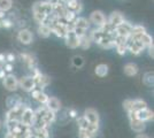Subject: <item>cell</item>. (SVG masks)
<instances>
[{
	"instance_id": "cell-8",
	"label": "cell",
	"mask_w": 154,
	"mask_h": 138,
	"mask_svg": "<svg viewBox=\"0 0 154 138\" xmlns=\"http://www.w3.org/2000/svg\"><path fill=\"white\" fill-rule=\"evenodd\" d=\"M17 39L23 45H30L33 40V36L29 29H21L17 33Z\"/></svg>"
},
{
	"instance_id": "cell-34",
	"label": "cell",
	"mask_w": 154,
	"mask_h": 138,
	"mask_svg": "<svg viewBox=\"0 0 154 138\" xmlns=\"http://www.w3.org/2000/svg\"><path fill=\"white\" fill-rule=\"evenodd\" d=\"M115 48H116V52L119 53L120 55H124L127 53V51H128L127 44H116Z\"/></svg>"
},
{
	"instance_id": "cell-30",
	"label": "cell",
	"mask_w": 154,
	"mask_h": 138,
	"mask_svg": "<svg viewBox=\"0 0 154 138\" xmlns=\"http://www.w3.org/2000/svg\"><path fill=\"white\" fill-rule=\"evenodd\" d=\"M48 98H50V97L46 94L45 92L43 91V90H40L35 100H37L39 104H42V105H45L46 103H47V100H48Z\"/></svg>"
},
{
	"instance_id": "cell-43",
	"label": "cell",
	"mask_w": 154,
	"mask_h": 138,
	"mask_svg": "<svg viewBox=\"0 0 154 138\" xmlns=\"http://www.w3.org/2000/svg\"><path fill=\"white\" fill-rule=\"evenodd\" d=\"M6 63V54L0 53V66H4Z\"/></svg>"
},
{
	"instance_id": "cell-46",
	"label": "cell",
	"mask_w": 154,
	"mask_h": 138,
	"mask_svg": "<svg viewBox=\"0 0 154 138\" xmlns=\"http://www.w3.org/2000/svg\"><path fill=\"white\" fill-rule=\"evenodd\" d=\"M5 75H6V72L4 70V67L0 66V78L2 79L4 77H5Z\"/></svg>"
},
{
	"instance_id": "cell-40",
	"label": "cell",
	"mask_w": 154,
	"mask_h": 138,
	"mask_svg": "<svg viewBox=\"0 0 154 138\" xmlns=\"http://www.w3.org/2000/svg\"><path fill=\"white\" fill-rule=\"evenodd\" d=\"M13 26V22L9 20V19H2L1 20V28H5V29H9Z\"/></svg>"
},
{
	"instance_id": "cell-15",
	"label": "cell",
	"mask_w": 154,
	"mask_h": 138,
	"mask_svg": "<svg viewBox=\"0 0 154 138\" xmlns=\"http://www.w3.org/2000/svg\"><path fill=\"white\" fill-rule=\"evenodd\" d=\"M33 79H35V83H36V87H37V89H40V90L45 89L46 86L51 83V78H50L48 76L44 75V74H40L38 77H36V78H33Z\"/></svg>"
},
{
	"instance_id": "cell-1",
	"label": "cell",
	"mask_w": 154,
	"mask_h": 138,
	"mask_svg": "<svg viewBox=\"0 0 154 138\" xmlns=\"http://www.w3.org/2000/svg\"><path fill=\"white\" fill-rule=\"evenodd\" d=\"M128 115H129V120H130V127H131V129H132L134 131L139 133V132H143L145 130V128H146L145 122H143L141 120L137 118L136 112H134V111L128 112Z\"/></svg>"
},
{
	"instance_id": "cell-25",
	"label": "cell",
	"mask_w": 154,
	"mask_h": 138,
	"mask_svg": "<svg viewBox=\"0 0 154 138\" xmlns=\"http://www.w3.org/2000/svg\"><path fill=\"white\" fill-rule=\"evenodd\" d=\"M146 107H147V104H146V101H144L143 99H135V100L132 101V111H134V112H138V111L144 109V108H146Z\"/></svg>"
},
{
	"instance_id": "cell-16",
	"label": "cell",
	"mask_w": 154,
	"mask_h": 138,
	"mask_svg": "<svg viewBox=\"0 0 154 138\" xmlns=\"http://www.w3.org/2000/svg\"><path fill=\"white\" fill-rule=\"evenodd\" d=\"M45 106L47 109L57 113L58 111H60V108H61V103H60V100H59L58 98H55V97H50L48 100H47V103L45 104Z\"/></svg>"
},
{
	"instance_id": "cell-18",
	"label": "cell",
	"mask_w": 154,
	"mask_h": 138,
	"mask_svg": "<svg viewBox=\"0 0 154 138\" xmlns=\"http://www.w3.org/2000/svg\"><path fill=\"white\" fill-rule=\"evenodd\" d=\"M72 26H78V28H83L85 30H88L90 28V21L85 17H82V16H77L75 21L72 22Z\"/></svg>"
},
{
	"instance_id": "cell-2",
	"label": "cell",
	"mask_w": 154,
	"mask_h": 138,
	"mask_svg": "<svg viewBox=\"0 0 154 138\" xmlns=\"http://www.w3.org/2000/svg\"><path fill=\"white\" fill-rule=\"evenodd\" d=\"M127 47H128V51H130L134 55H139L146 48V46L144 45L140 40L131 39L129 37L128 40H127Z\"/></svg>"
},
{
	"instance_id": "cell-17",
	"label": "cell",
	"mask_w": 154,
	"mask_h": 138,
	"mask_svg": "<svg viewBox=\"0 0 154 138\" xmlns=\"http://www.w3.org/2000/svg\"><path fill=\"white\" fill-rule=\"evenodd\" d=\"M97 44L103 47V48H112V47H115V43H114V39L112 38L110 33L106 37H103L101 39H99L97 41Z\"/></svg>"
},
{
	"instance_id": "cell-37",
	"label": "cell",
	"mask_w": 154,
	"mask_h": 138,
	"mask_svg": "<svg viewBox=\"0 0 154 138\" xmlns=\"http://www.w3.org/2000/svg\"><path fill=\"white\" fill-rule=\"evenodd\" d=\"M71 31L75 33L77 37H82L83 35L86 33V30H85V29H83V28H78V26H72Z\"/></svg>"
},
{
	"instance_id": "cell-33",
	"label": "cell",
	"mask_w": 154,
	"mask_h": 138,
	"mask_svg": "<svg viewBox=\"0 0 154 138\" xmlns=\"http://www.w3.org/2000/svg\"><path fill=\"white\" fill-rule=\"evenodd\" d=\"M72 65L75 67H77V68H81L84 65V59L81 55H75L72 58Z\"/></svg>"
},
{
	"instance_id": "cell-28",
	"label": "cell",
	"mask_w": 154,
	"mask_h": 138,
	"mask_svg": "<svg viewBox=\"0 0 154 138\" xmlns=\"http://www.w3.org/2000/svg\"><path fill=\"white\" fill-rule=\"evenodd\" d=\"M154 74L153 72H146L145 75H144V78H143V82H144V84L145 85H147V86H153L154 84Z\"/></svg>"
},
{
	"instance_id": "cell-52",
	"label": "cell",
	"mask_w": 154,
	"mask_h": 138,
	"mask_svg": "<svg viewBox=\"0 0 154 138\" xmlns=\"http://www.w3.org/2000/svg\"><path fill=\"white\" fill-rule=\"evenodd\" d=\"M0 28H1V20H0Z\"/></svg>"
},
{
	"instance_id": "cell-19",
	"label": "cell",
	"mask_w": 154,
	"mask_h": 138,
	"mask_svg": "<svg viewBox=\"0 0 154 138\" xmlns=\"http://www.w3.org/2000/svg\"><path fill=\"white\" fill-rule=\"evenodd\" d=\"M52 33L51 26L46 23H39L38 26V35L43 38H48L50 35Z\"/></svg>"
},
{
	"instance_id": "cell-31",
	"label": "cell",
	"mask_w": 154,
	"mask_h": 138,
	"mask_svg": "<svg viewBox=\"0 0 154 138\" xmlns=\"http://www.w3.org/2000/svg\"><path fill=\"white\" fill-rule=\"evenodd\" d=\"M20 123V120H6V127L8 132H12L15 129V127Z\"/></svg>"
},
{
	"instance_id": "cell-24",
	"label": "cell",
	"mask_w": 154,
	"mask_h": 138,
	"mask_svg": "<svg viewBox=\"0 0 154 138\" xmlns=\"http://www.w3.org/2000/svg\"><path fill=\"white\" fill-rule=\"evenodd\" d=\"M92 44V39H91L90 35L88 36V33H85L83 35L82 37H79V47H82L84 50H86V48H89Z\"/></svg>"
},
{
	"instance_id": "cell-12",
	"label": "cell",
	"mask_w": 154,
	"mask_h": 138,
	"mask_svg": "<svg viewBox=\"0 0 154 138\" xmlns=\"http://www.w3.org/2000/svg\"><path fill=\"white\" fill-rule=\"evenodd\" d=\"M136 116L137 118L141 120L143 122H147V121H152L154 118V113L153 111H151L149 108H144V109H140L138 112H136Z\"/></svg>"
},
{
	"instance_id": "cell-14",
	"label": "cell",
	"mask_w": 154,
	"mask_h": 138,
	"mask_svg": "<svg viewBox=\"0 0 154 138\" xmlns=\"http://www.w3.org/2000/svg\"><path fill=\"white\" fill-rule=\"evenodd\" d=\"M84 118H86L90 123H97V124H99V114L97 112L96 109H93V108H88V109H85V112H84Z\"/></svg>"
},
{
	"instance_id": "cell-9",
	"label": "cell",
	"mask_w": 154,
	"mask_h": 138,
	"mask_svg": "<svg viewBox=\"0 0 154 138\" xmlns=\"http://www.w3.org/2000/svg\"><path fill=\"white\" fill-rule=\"evenodd\" d=\"M64 41L66 45L69 48H77L79 47V37H77L72 31H68V33L64 37Z\"/></svg>"
},
{
	"instance_id": "cell-23",
	"label": "cell",
	"mask_w": 154,
	"mask_h": 138,
	"mask_svg": "<svg viewBox=\"0 0 154 138\" xmlns=\"http://www.w3.org/2000/svg\"><path fill=\"white\" fill-rule=\"evenodd\" d=\"M55 118H57L55 112H52V111H50V109H47V111H46V113L44 114V116H43V118H42V120H43V121L45 122L46 124L50 127V125H51L52 123L55 121Z\"/></svg>"
},
{
	"instance_id": "cell-20",
	"label": "cell",
	"mask_w": 154,
	"mask_h": 138,
	"mask_svg": "<svg viewBox=\"0 0 154 138\" xmlns=\"http://www.w3.org/2000/svg\"><path fill=\"white\" fill-rule=\"evenodd\" d=\"M23 100L20 97L19 94H14V96H9L8 98L6 99V105L8 108H13L15 106L20 105Z\"/></svg>"
},
{
	"instance_id": "cell-3",
	"label": "cell",
	"mask_w": 154,
	"mask_h": 138,
	"mask_svg": "<svg viewBox=\"0 0 154 138\" xmlns=\"http://www.w3.org/2000/svg\"><path fill=\"white\" fill-rule=\"evenodd\" d=\"M2 84L8 91H15L19 87V79L16 78L15 75L9 72V74L5 75V77L2 78Z\"/></svg>"
},
{
	"instance_id": "cell-5",
	"label": "cell",
	"mask_w": 154,
	"mask_h": 138,
	"mask_svg": "<svg viewBox=\"0 0 154 138\" xmlns=\"http://www.w3.org/2000/svg\"><path fill=\"white\" fill-rule=\"evenodd\" d=\"M131 29H132V24L128 22V21H123L122 23H120L117 26L114 28V31L117 36H122V37H129L130 32H131Z\"/></svg>"
},
{
	"instance_id": "cell-27",
	"label": "cell",
	"mask_w": 154,
	"mask_h": 138,
	"mask_svg": "<svg viewBox=\"0 0 154 138\" xmlns=\"http://www.w3.org/2000/svg\"><path fill=\"white\" fill-rule=\"evenodd\" d=\"M13 7V0H0V12L6 13Z\"/></svg>"
},
{
	"instance_id": "cell-32",
	"label": "cell",
	"mask_w": 154,
	"mask_h": 138,
	"mask_svg": "<svg viewBox=\"0 0 154 138\" xmlns=\"http://www.w3.org/2000/svg\"><path fill=\"white\" fill-rule=\"evenodd\" d=\"M77 124L79 127V129H86L88 125L90 124V122L84 118V116H79V118H77Z\"/></svg>"
},
{
	"instance_id": "cell-45",
	"label": "cell",
	"mask_w": 154,
	"mask_h": 138,
	"mask_svg": "<svg viewBox=\"0 0 154 138\" xmlns=\"http://www.w3.org/2000/svg\"><path fill=\"white\" fill-rule=\"evenodd\" d=\"M69 116L71 118H75L77 116V112L76 109H69Z\"/></svg>"
},
{
	"instance_id": "cell-50",
	"label": "cell",
	"mask_w": 154,
	"mask_h": 138,
	"mask_svg": "<svg viewBox=\"0 0 154 138\" xmlns=\"http://www.w3.org/2000/svg\"><path fill=\"white\" fill-rule=\"evenodd\" d=\"M67 1H68V0H60V2H63V4H66Z\"/></svg>"
},
{
	"instance_id": "cell-41",
	"label": "cell",
	"mask_w": 154,
	"mask_h": 138,
	"mask_svg": "<svg viewBox=\"0 0 154 138\" xmlns=\"http://www.w3.org/2000/svg\"><path fill=\"white\" fill-rule=\"evenodd\" d=\"M2 67H4V70L6 72H8V74L12 72V70H13V65H12L11 62H6Z\"/></svg>"
},
{
	"instance_id": "cell-35",
	"label": "cell",
	"mask_w": 154,
	"mask_h": 138,
	"mask_svg": "<svg viewBox=\"0 0 154 138\" xmlns=\"http://www.w3.org/2000/svg\"><path fill=\"white\" fill-rule=\"evenodd\" d=\"M76 17H77V15L74 13V12H71V11H68V12L66 13V15L63 16V19L67 21L68 23H72V22L75 21V19H76Z\"/></svg>"
},
{
	"instance_id": "cell-29",
	"label": "cell",
	"mask_w": 154,
	"mask_h": 138,
	"mask_svg": "<svg viewBox=\"0 0 154 138\" xmlns=\"http://www.w3.org/2000/svg\"><path fill=\"white\" fill-rule=\"evenodd\" d=\"M137 40H140L141 43L146 46V47H147L148 45H151V44H153V38H152L147 32L143 33L140 37H139V39H137Z\"/></svg>"
},
{
	"instance_id": "cell-10",
	"label": "cell",
	"mask_w": 154,
	"mask_h": 138,
	"mask_svg": "<svg viewBox=\"0 0 154 138\" xmlns=\"http://www.w3.org/2000/svg\"><path fill=\"white\" fill-rule=\"evenodd\" d=\"M124 20L125 19H124V16L122 15V13H120V12H113V13L109 15L108 19H107V23L114 29L120 23H122Z\"/></svg>"
},
{
	"instance_id": "cell-36",
	"label": "cell",
	"mask_w": 154,
	"mask_h": 138,
	"mask_svg": "<svg viewBox=\"0 0 154 138\" xmlns=\"http://www.w3.org/2000/svg\"><path fill=\"white\" fill-rule=\"evenodd\" d=\"M79 138H93L94 137V135L93 133H91L89 130H86V129H79Z\"/></svg>"
},
{
	"instance_id": "cell-11",
	"label": "cell",
	"mask_w": 154,
	"mask_h": 138,
	"mask_svg": "<svg viewBox=\"0 0 154 138\" xmlns=\"http://www.w3.org/2000/svg\"><path fill=\"white\" fill-rule=\"evenodd\" d=\"M20 58H21V60L26 63V67H28L30 70L37 67V59H36L32 54H30V53H21V54H20Z\"/></svg>"
},
{
	"instance_id": "cell-48",
	"label": "cell",
	"mask_w": 154,
	"mask_h": 138,
	"mask_svg": "<svg viewBox=\"0 0 154 138\" xmlns=\"http://www.w3.org/2000/svg\"><path fill=\"white\" fill-rule=\"evenodd\" d=\"M26 138H38V137H37V136H36L33 132H31V133H29V135H28Z\"/></svg>"
},
{
	"instance_id": "cell-38",
	"label": "cell",
	"mask_w": 154,
	"mask_h": 138,
	"mask_svg": "<svg viewBox=\"0 0 154 138\" xmlns=\"http://www.w3.org/2000/svg\"><path fill=\"white\" fill-rule=\"evenodd\" d=\"M86 130H89L91 133H93V135L96 136L98 130H99V124H97V123H90V124L88 125Z\"/></svg>"
},
{
	"instance_id": "cell-39",
	"label": "cell",
	"mask_w": 154,
	"mask_h": 138,
	"mask_svg": "<svg viewBox=\"0 0 154 138\" xmlns=\"http://www.w3.org/2000/svg\"><path fill=\"white\" fill-rule=\"evenodd\" d=\"M132 99H127V100H124L123 101V107H124V109L127 111V112H131L132 111Z\"/></svg>"
},
{
	"instance_id": "cell-4",
	"label": "cell",
	"mask_w": 154,
	"mask_h": 138,
	"mask_svg": "<svg viewBox=\"0 0 154 138\" xmlns=\"http://www.w3.org/2000/svg\"><path fill=\"white\" fill-rule=\"evenodd\" d=\"M89 21H90V23L94 24V26L98 28V26H101L106 23L107 17L105 16V14H103L101 11H94V12H92V13L90 14Z\"/></svg>"
},
{
	"instance_id": "cell-49",
	"label": "cell",
	"mask_w": 154,
	"mask_h": 138,
	"mask_svg": "<svg viewBox=\"0 0 154 138\" xmlns=\"http://www.w3.org/2000/svg\"><path fill=\"white\" fill-rule=\"evenodd\" d=\"M48 2H51L52 5H57L58 2H60V0H47Z\"/></svg>"
},
{
	"instance_id": "cell-42",
	"label": "cell",
	"mask_w": 154,
	"mask_h": 138,
	"mask_svg": "<svg viewBox=\"0 0 154 138\" xmlns=\"http://www.w3.org/2000/svg\"><path fill=\"white\" fill-rule=\"evenodd\" d=\"M14 61H15V55H14L13 53H8V54H6V62L13 63Z\"/></svg>"
},
{
	"instance_id": "cell-44",
	"label": "cell",
	"mask_w": 154,
	"mask_h": 138,
	"mask_svg": "<svg viewBox=\"0 0 154 138\" xmlns=\"http://www.w3.org/2000/svg\"><path fill=\"white\" fill-rule=\"evenodd\" d=\"M147 50H148V54H149V57H151V58L153 59V58H154V53H153L154 47H153V44L148 45V46H147Z\"/></svg>"
},
{
	"instance_id": "cell-21",
	"label": "cell",
	"mask_w": 154,
	"mask_h": 138,
	"mask_svg": "<svg viewBox=\"0 0 154 138\" xmlns=\"http://www.w3.org/2000/svg\"><path fill=\"white\" fill-rule=\"evenodd\" d=\"M139 72V69H138V66L136 65V63H127L125 66H124V74L127 75V76H136L137 74Z\"/></svg>"
},
{
	"instance_id": "cell-47",
	"label": "cell",
	"mask_w": 154,
	"mask_h": 138,
	"mask_svg": "<svg viewBox=\"0 0 154 138\" xmlns=\"http://www.w3.org/2000/svg\"><path fill=\"white\" fill-rule=\"evenodd\" d=\"M136 138H149V137H148L147 135H144V133H140V132H139V135H137Z\"/></svg>"
},
{
	"instance_id": "cell-6",
	"label": "cell",
	"mask_w": 154,
	"mask_h": 138,
	"mask_svg": "<svg viewBox=\"0 0 154 138\" xmlns=\"http://www.w3.org/2000/svg\"><path fill=\"white\" fill-rule=\"evenodd\" d=\"M20 122H22L23 124L32 127L33 122H35V111H32L30 107L26 106V109L23 111L21 118H20Z\"/></svg>"
},
{
	"instance_id": "cell-26",
	"label": "cell",
	"mask_w": 154,
	"mask_h": 138,
	"mask_svg": "<svg viewBox=\"0 0 154 138\" xmlns=\"http://www.w3.org/2000/svg\"><path fill=\"white\" fill-rule=\"evenodd\" d=\"M33 133L38 138H50L48 128H33Z\"/></svg>"
},
{
	"instance_id": "cell-22",
	"label": "cell",
	"mask_w": 154,
	"mask_h": 138,
	"mask_svg": "<svg viewBox=\"0 0 154 138\" xmlns=\"http://www.w3.org/2000/svg\"><path fill=\"white\" fill-rule=\"evenodd\" d=\"M109 72V68L107 65H105V63H100V65H98L96 67V69H94V72H96L97 76H99V77H105Z\"/></svg>"
},
{
	"instance_id": "cell-7",
	"label": "cell",
	"mask_w": 154,
	"mask_h": 138,
	"mask_svg": "<svg viewBox=\"0 0 154 138\" xmlns=\"http://www.w3.org/2000/svg\"><path fill=\"white\" fill-rule=\"evenodd\" d=\"M19 86L26 92H31L33 89H36V83L35 79L32 78L31 76H26L22 77L19 81Z\"/></svg>"
},
{
	"instance_id": "cell-13",
	"label": "cell",
	"mask_w": 154,
	"mask_h": 138,
	"mask_svg": "<svg viewBox=\"0 0 154 138\" xmlns=\"http://www.w3.org/2000/svg\"><path fill=\"white\" fill-rule=\"evenodd\" d=\"M64 5H66V7H67L68 11L74 12L76 15H78V14L83 11V5L81 4L79 0H68Z\"/></svg>"
},
{
	"instance_id": "cell-51",
	"label": "cell",
	"mask_w": 154,
	"mask_h": 138,
	"mask_svg": "<svg viewBox=\"0 0 154 138\" xmlns=\"http://www.w3.org/2000/svg\"><path fill=\"white\" fill-rule=\"evenodd\" d=\"M1 125H2V123H1V121H0V129H1Z\"/></svg>"
}]
</instances>
